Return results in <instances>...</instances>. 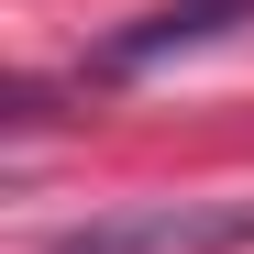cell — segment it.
I'll list each match as a JSON object with an SVG mask.
<instances>
[{
	"label": "cell",
	"mask_w": 254,
	"mask_h": 254,
	"mask_svg": "<svg viewBox=\"0 0 254 254\" xmlns=\"http://www.w3.org/2000/svg\"><path fill=\"white\" fill-rule=\"evenodd\" d=\"M243 243H254V199H122L45 232L33 254H243Z\"/></svg>",
	"instance_id": "1"
}]
</instances>
